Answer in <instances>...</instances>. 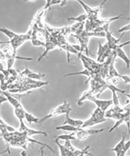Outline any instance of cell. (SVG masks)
Segmentation results:
<instances>
[{
	"label": "cell",
	"mask_w": 130,
	"mask_h": 156,
	"mask_svg": "<svg viewBox=\"0 0 130 156\" xmlns=\"http://www.w3.org/2000/svg\"><path fill=\"white\" fill-rule=\"evenodd\" d=\"M30 40V37L28 34H18L13 38L10 40L9 44L13 50L14 54L16 55V51L25 42Z\"/></svg>",
	"instance_id": "obj_3"
},
{
	"label": "cell",
	"mask_w": 130,
	"mask_h": 156,
	"mask_svg": "<svg viewBox=\"0 0 130 156\" xmlns=\"http://www.w3.org/2000/svg\"><path fill=\"white\" fill-rule=\"evenodd\" d=\"M21 156H27L28 155V153L26 150H24L22 151L20 153Z\"/></svg>",
	"instance_id": "obj_30"
},
{
	"label": "cell",
	"mask_w": 130,
	"mask_h": 156,
	"mask_svg": "<svg viewBox=\"0 0 130 156\" xmlns=\"http://www.w3.org/2000/svg\"><path fill=\"white\" fill-rule=\"evenodd\" d=\"M105 129H82L81 128L75 133V136L77 139L84 140L89 136L99 134L104 131Z\"/></svg>",
	"instance_id": "obj_4"
},
{
	"label": "cell",
	"mask_w": 130,
	"mask_h": 156,
	"mask_svg": "<svg viewBox=\"0 0 130 156\" xmlns=\"http://www.w3.org/2000/svg\"><path fill=\"white\" fill-rule=\"evenodd\" d=\"M107 118L105 117V112L98 108H96L91 114L88 119L84 121L81 128L86 129L106 122Z\"/></svg>",
	"instance_id": "obj_1"
},
{
	"label": "cell",
	"mask_w": 130,
	"mask_h": 156,
	"mask_svg": "<svg viewBox=\"0 0 130 156\" xmlns=\"http://www.w3.org/2000/svg\"></svg>",
	"instance_id": "obj_33"
},
{
	"label": "cell",
	"mask_w": 130,
	"mask_h": 156,
	"mask_svg": "<svg viewBox=\"0 0 130 156\" xmlns=\"http://www.w3.org/2000/svg\"><path fill=\"white\" fill-rule=\"evenodd\" d=\"M24 119H26L27 122L29 124H31L32 123H39L40 118H37L34 116L33 114L26 111L25 114Z\"/></svg>",
	"instance_id": "obj_19"
},
{
	"label": "cell",
	"mask_w": 130,
	"mask_h": 156,
	"mask_svg": "<svg viewBox=\"0 0 130 156\" xmlns=\"http://www.w3.org/2000/svg\"><path fill=\"white\" fill-rule=\"evenodd\" d=\"M98 98L95 94L92 93L88 97L87 100L94 103L97 106V108L104 112H106L109 107L113 104L112 100H100Z\"/></svg>",
	"instance_id": "obj_5"
},
{
	"label": "cell",
	"mask_w": 130,
	"mask_h": 156,
	"mask_svg": "<svg viewBox=\"0 0 130 156\" xmlns=\"http://www.w3.org/2000/svg\"><path fill=\"white\" fill-rule=\"evenodd\" d=\"M45 76V75L44 74L33 73L31 72L27 76L28 77L30 78V79H34V80H40Z\"/></svg>",
	"instance_id": "obj_23"
},
{
	"label": "cell",
	"mask_w": 130,
	"mask_h": 156,
	"mask_svg": "<svg viewBox=\"0 0 130 156\" xmlns=\"http://www.w3.org/2000/svg\"><path fill=\"white\" fill-rule=\"evenodd\" d=\"M0 94H2L5 96L7 100V101H9L11 105L14 107V108H17L22 105L21 104L19 100H17V99L15 98L9 93H6L5 91H2L0 90Z\"/></svg>",
	"instance_id": "obj_12"
},
{
	"label": "cell",
	"mask_w": 130,
	"mask_h": 156,
	"mask_svg": "<svg viewBox=\"0 0 130 156\" xmlns=\"http://www.w3.org/2000/svg\"><path fill=\"white\" fill-rule=\"evenodd\" d=\"M6 101H8L6 98L2 94H0V108H1V105H2L3 103L6 102Z\"/></svg>",
	"instance_id": "obj_28"
},
{
	"label": "cell",
	"mask_w": 130,
	"mask_h": 156,
	"mask_svg": "<svg viewBox=\"0 0 130 156\" xmlns=\"http://www.w3.org/2000/svg\"><path fill=\"white\" fill-rule=\"evenodd\" d=\"M20 122L19 130L20 132H24L28 136H32L36 135H42L45 136H48V134L45 132L36 130L28 127L25 124L24 122Z\"/></svg>",
	"instance_id": "obj_9"
},
{
	"label": "cell",
	"mask_w": 130,
	"mask_h": 156,
	"mask_svg": "<svg viewBox=\"0 0 130 156\" xmlns=\"http://www.w3.org/2000/svg\"><path fill=\"white\" fill-rule=\"evenodd\" d=\"M32 44L34 46L39 47L43 46L45 47V43L44 42L42 41L37 39H33L32 40Z\"/></svg>",
	"instance_id": "obj_24"
},
{
	"label": "cell",
	"mask_w": 130,
	"mask_h": 156,
	"mask_svg": "<svg viewBox=\"0 0 130 156\" xmlns=\"http://www.w3.org/2000/svg\"><path fill=\"white\" fill-rule=\"evenodd\" d=\"M73 37H76L79 40L80 46V53L82 54L83 51H85L87 56L89 57L88 44L90 37H82L80 35L72 34Z\"/></svg>",
	"instance_id": "obj_10"
},
{
	"label": "cell",
	"mask_w": 130,
	"mask_h": 156,
	"mask_svg": "<svg viewBox=\"0 0 130 156\" xmlns=\"http://www.w3.org/2000/svg\"><path fill=\"white\" fill-rule=\"evenodd\" d=\"M0 32L9 37L10 40L13 38L17 34V33L4 27H0Z\"/></svg>",
	"instance_id": "obj_20"
},
{
	"label": "cell",
	"mask_w": 130,
	"mask_h": 156,
	"mask_svg": "<svg viewBox=\"0 0 130 156\" xmlns=\"http://www.w3.org/2000/svg\"><path fill=\"white\" fill-rule=\"evenodd\" d=\"M72 110L70 107V104L67 101H64L62 104L51 110L47 115L40 118L39 123L45 122L50 118L58 116L64 114L65 115L68 112H70Z\"/></svg>",
	"instance_id": "obj_2"
},
{
	"label": "cell",
	"mask_w": 130,
	"mask_h": 156,
	"mask_svg": "<svg viewBox=\"0 0 130 156\" xmlns=\"http://www.w3.org/2000/svg\"><path fill=\"white\" fill-rule=\"evenodd\" d=\"M95 74H96L92 72V71L86 69H85V70L81 71V72L67 74L65 75L64 76H65V77H67V76H75V75H82L88 76L89 78H92L93 77V76H94Z\"/></svg>",
	"instance_id": "obj_17"
},
{
	"label": "cell",
	"mask_w": 130,
	"mask_h": 156,
	"mask_svg": "<svg viewBox=\"0 0 130 156\" xmlns=\"http://www.w3.org/2000/svg\"><path fill=\"white\" fill-rule=\"evenodd\" d=\"M63 145L68 150L72 152L74 151L75 149H76L73 145L72 143H71V141H70V140L65 141Z\"/></svg>",
	"instance_id": "obj_25"
},
{
	"label": "cell",
	"mask_w": 130,
	"mask_h": 156,
	"mask_svg": "<svg viewBox=\"0 0 130 156\" xmlns=\"http://www.w3.org/2000/svg\"><path fill=\"white\" fill-rule=\"evenodd\" d=\"M14 112L15 116L19 120V122H23L26 111L23 106L22 105L17 108H15Z\"/></svg>",
	"instance_id": "obj_14"
},
{
	"label": "cell",
	"mask_w": 130,
	"mask_h": 156,
	"mask_svg": "<svg viewBox=\"0 0 130 156\" xmlns=\"http://www.w3.org/2000/svg\"><path fill=\"white\" fill-rule=\"evenodd\" d=\"M9 44V41H0V45L1 44ZM1 51L0 50V52H1Z\"/></svg>",
	"instance_id": "obj_32"
},
{
	"label": "cell",
	"mask_w": 130,
	"mask_h": 156,
	"mask_svg": "<svg viewBox=\"0 0 130 156\" xmlns=\"http://www.w3.org/2000/svg\"><path fill=\"white\" fill-rule=\"evenodd\" d=\"M130 106L129 104L125 105L124 107V109L125 110V115L122 118L116 121L115 123L112 127L111 129H109V133H111L114 129L118 128L119 126L125 123L128 128V133H130Z\"/></svg>",
	"instance_id": "obj_6"
},
{
	"label": "cell",
	"mask_w": 130,
	"mask_h": 156,
	"mask_svg": "<svg viewBox=\"0 0 130 156\" xmlns=\"http://www.w3.org/2000/svg\"><path fill=\"white\" fill-rule=\"evenodd\" d=\"M88 19V15L86 14H83L79 15L75 17H70L67 19L68 20L75 21L77 22V23H85V21Z\"/></svg>",
	"instance_id": "obj_21"
},
{
	"label": "cell",
	"mask_w": 130,
	"mask_h": 156,
	"mask_svg": "<svg viewBox=\"0 0 130 156\" xmlns=\"http://www.w3.org/2000/svg\"><path fill=\"white\" fill-rule=\"evenodd\" d=\"M81 128L80 127H77L66 124L57 126L56 129V130H61L64 131L71 132L72 133H73V132L76 133Z\"/></svg>",
	"instance_id": "obj_16"
},
{
	"label": "cell",
	"mask_w": 130,
	"mask_h": 156,
	"mask_svg": "<svg viewBox=\"0 0 130 156\" xmlns=\"http://www.w3.org/2000/svg\"><path fill=\"white\" fill-rule=\"evenodd\" d=\"M113 50L109 47L108 43L106 42L104 44H102L100 42L99 43L98 51H97V62L99 63H103L105 59L111 54Z\"/></svg>",
	"instance_id": "obj_7"
},
{
	"label": "cell",
	"mask_w": 130,
	"mask_h": 156,
	"mask_svg": "<svg viewBox=\"0 0 130 156\" xmlns=\"http://www.w3.org/2000/svg\"><path fill=\"white\" fill-rule=\"evenodd\" d=\"M130 147V140L126 142L125 147L124 150L116 153V156H125L127 151L129 150Z\"/></svg>",
	"instance_id": "obj_22"
},
{
	"label": "cell",
	"mask_w": 130,
	"mask_h": 156,
	"mask_svg": "<svg viewBox=\"0 0 130 156\" xmlns=\"http://www.w3.org/2000/svg\"><path fill=\"white\" fill-rule=\"evenodd\" d=\"M130 44V41H128L124 43L123 44H119L117 47H116L115 49L114 50L116 54V56L118 57L121 59H122L124 62L126 64L127 68H129L130 67V59L127 56L125 51L123 49V47L128 45Z\"/></svg>",
	"instance_id": "obj_8"
},
{
	"label": "cell",
	"mask_w": 130,
	"mask_h": 156,
	"mask_svg": "<svg viewBox=\"0 0 130 156\" xmlns=\"http://www.w3.org/2000/svg\"><path fill=\"white\" fill-rule=\"evenodd\" d=\"M54 142H55L56 144L58 146V148L59 149L60 154V156H70L72 152L68 150L63 144H61L60 143L59 140L58 139L56 138Z\"/></svg>",
	"instance_id": "obj_13"
},
{
	"label": "cell",
	"mask_w": 130,
	"mask_h": 156,
	"mask_svg": "<svg viewBox=\"0 0 130 156\" xmlns=\"http://www.w3.org/2000/svg\"><path fill=\"white\" fill-rule=\"evenodd\" d=\"M75 134V132H73L70 134L59 135L58 136H56V138L58 139L59 140H65V141H68V140L72 141V140H76Z\"/></svg>",
	"instance_id": "obj_18"
},
{
	"label": "cell",
	"mask_w": 130,
	"mask_h": 156,
	"mask_svg": "<svg viewBox=\"0 0 130 156\" xmlns=\"http://www.w3.org/2000/svg\"><path fill=\"white\" fill-rule=\"evenodd\" d=\"M121 79H123L124 83H130V79L129 76H126V75H122Z\"/></svg>",
	"instance_id": "obj_27"
},
{
	"label": "cell",
	"mask_w": 130,
	"mask_h": 156,
	"mask_svg": "<svg viewBox=\"0 0 130 156\" xmlns=\"http://www.w3.org/2000/svg\"><path fill=\"white\" fill-rule=\"evenodd\" d=\"M130 30V23L128 24L125 25L123 27L120 28L118 30V33H125V32L129 31Z\"/></svg>",
	"instance_id": "obj_26"
},
{
	"label": "cell",
	"mask_w": 130,
	"mask_h": 156,
	"mask_svg": "<svg viewBox=\"0 0 130 156\" xmlns=\"http://www.w3.org/2000/svg\"><path fill=\"white\" fill-rule=\"evenodd\" d=\"M70 112L65 114V118L63 125H68L71 126L81 128L84 121L81 119H74L70 116Z\"/></svg>",
	"instance_id": "obj_11"
},
{
	"label": "cell",
	"mask_w": 130,
	"mask_h": 156,
	"mask_svg": "<svg viewBox=\"0 0 130 156\" xmlns=\"http://www.w3.org/2000/svg\"><path fill=\"white\" fill-rule=\"evenodd\" d=\"M10 152V150L9 147H8L7 148L5 149V150H3V151H0V156L6 153H9Z\"/></svg>",
	"instance_id": "obj_29"
},
{
	"label": "cell",
	"mask_w": 130,
	"mask_h": 156,
	"mask_svg": "<svg viewBox=\"0 0 130 156\" xmlns=\"http://www.w3.org/2000/svg\"><path fill=\"white\" fill-rule=\"evenodd\" d=\"M44 146H42L40 148V156H44Z\"/></svg>",
	"instance_id": "obj_31"
},
{
	"label": "cell",
	"mask_w": 130,
	"mask_h": 156,
	"mask_svg": "<svg viewBox=\"0 0 130 156\" xmlns=\"http://www.w3.org/2000/svg\"><path fill=\"white\" fill-rule=\"evenodd\" d=\"M125 141L126 136L124 135H123L121 140L113 148L110 149V150L116 153L124 150L125 147Z\"/></svg>",
	"instance_id": "obj_15"
}]
</instances>
